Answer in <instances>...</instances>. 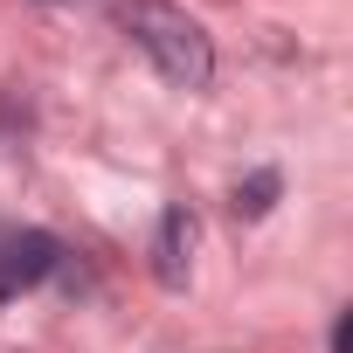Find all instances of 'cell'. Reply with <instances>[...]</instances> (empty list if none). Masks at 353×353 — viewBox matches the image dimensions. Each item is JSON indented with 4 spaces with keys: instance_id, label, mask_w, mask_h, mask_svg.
Wrapping results in <instances>:
<instances>
[{
    "instance_id": "6da1fadb",
    "label": "cell",
    "mask_w": 353,
    "mask_h": 353,
    "mask_svg": "<svg viewBox=\"0 0 353 353\" xmlns=\"http://www.w3.org/2000/svg\"><path fill=\"white\" fill-rule=\"evenodd\" d=\"M125 35L145 49V63L173 83V90H208L215 77V49L201 35V21H188L166 0H125Z\"/></svg>"
},
{
    "instance_id": "7a4b0ae2",
    "label": "cell",
    "mask_w": 353,
    "mask_h": 353,
    "mask_svg": "<svg viewBox=\"0 0 353 353\" xmlns=\"http://www.w3.org/2000/svg\"><path fill=\"white\" fill-rule=\"evenodd\" d=\"M63 263V243L49 229H21V222H0V298L35 291L49 270Z\"/></svg>"
},
{
    "instance_id": "3957f363",
    "label": "cell",
    "mask_w": 353,
    "mask_h": 353,
    "mask_svg": "<svg viewBox=\"0 0 353 353\" xmlns=\"http://www.w3.org/2000/svg\"><path fill=\"white\" fill-rule=\"evenodd\" d=\"M188 256H194V215L188 208H166L159 215V236H152V277L166 291L188 284Z\"/></svg>"
},
{
    "instance_id": "277c9868",
    "label": "cell",
    "mask_w": 353,
    "mask_h": 353,
    "mask_svg": "<svg viewBox=\"0 0 353 353\" xmlns=\"http://www.w3.org/2000/svg\"><path fill=\"white\" fill-rule=\"evenodd\" d=\"M277 188H284V181H277L270 166H263V173H250V188H236V215H250V222H256V215H270Z\"/></svg>"
},
{
    "instance_id": "5b68a950",
    "label": "cell",
    "mask_w": 353,
    "mask_h": 353,
    "mask_svg": "<svg viewBox=\"0 0 353 353\" xmlns=\"http://www.w3.org/2000/svg\"><path fill=\"white\" fill-rule=\"evenodd\" d=\"M346 346H353V312H339V319H332V353H346Z\"/></svg>"
}]
</instances>
